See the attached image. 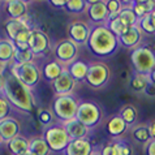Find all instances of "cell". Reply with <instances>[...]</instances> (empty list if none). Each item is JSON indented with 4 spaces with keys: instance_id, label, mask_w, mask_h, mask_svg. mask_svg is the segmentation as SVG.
I'll use <instances>...</instances> for the list:
<instances>
[{
    "instance_id": "6da1fadb",
    "label": "cell",
    "mask_w": 155,
    "mask_h": 155,
    "mask_svg": "<svg viewBox=\"0 0 155 155\" xmlns=\"http://www.w3.org/2000/svg\"><path fill=\"white\" fill-rule=\"evenodd\" d=\"M3 95L8 99L11 106L22 112H31L35 106L31 89L24 85L11 72L5 74V86H4Z\"/></svg>"
},
{
    "instance_id": "7a4b0ae2",
    "label": "cell",
    "mask_w": 155,
    "mask_h": 155,
    "mask_svg": "<svg viewBox=\"0 0 155 155\" xmlns=\"http://www.w3.org/2000/svg\"><path fill=\"white\" fill-rule=\"evenodd\" d=\"M86 46L90 50V52L95 56L107 58L117 51L119 38L106 25H97L90 31V37Z\"/></svg>"
},
{
    "instance_id": "3957f363",
    "label": "cell",
    "mask_w": 155,
    "mask_h": 155,
    "mask_svg": "<svg viewBox=\"0 0 155 155\" xmlns=\"http://www.w3.org/2000/svg\"><path fill=\"white\" fill-rule=\"evenodd\" d=\"M132 67L136 73L149 76L155 69V51L149 46H138L129 54Z\"/></svg>"
},
{
    "instance_id": "277c9868",
    "label": "cell",
    "mask_w": 155,
    "mask_h": 155,
    "mask_svg": "<svg viewBox=\"0 0 155 155\" xmlns=\"http://www.w3.org/2000/svg\"><path fill=\"white\" fill-rule=\"evenodd\" d=\"M80 101L73 94L69 95L56 97L52 102V114L60 123L69 121L72 119H76L77 110H78Z\"/></svg>"
},
{
    "instance_id": "5b68a950",
    "label": "cell",
    "mask_w": 155,
    "mask_h": 155,
    "mask_svg": "<svg viewBox=\"0 0 155 155\" xmlns=\"http://www.w3.org/2000/svg\"><path fill=\"white\" fill-rule=\"evenodd\" d=\"M43 138L46 140L51 151L54 153L65 151L67 146L71 142V137L67 133L63 124H52V125L47 127L43 133Z\"/></svg>"
},
{
    "instance_id": "8992f818",
    "label": "cell",
    "mask_w": 155,
    "mask_h": 155,
    "mask_svg": "<svg viewBox=\"0 0 155 155\" xmlns=\"http://www.w3.org/2000/svg\"><path fill=\"white\" fill-rule=\"evenodd\" d=\"M11 73L18 78L24 85H26L29 89H34L39 84L42 71L34 61L25 63V64H13L11 67Z\"/></svg>"
},
{
    "instance_id": "52a82bcc",
    "label": "cell",
    "mask_w": 155,
    "mask_h": 155,
    "mask_svg": "<svg viewBox=\"0 0 155 155\" xmlns=\"http://www.w3.org/2000/svg\"><path fill=\"white\" fill-rule=\"evenodd\" d=\"M76 119L80 123H82L86 128H95L102 120V108L95 102H80Z\"/></svg>"
},
{
    "instance_id": "ba28073f",
    "label": "cell",
    "mask_w": 155,
    "mask_h": 155,
    "mask_svg": "<svg viewBox=\"0 0 155 155\" xmlns=\"http://www.w3.org/2000/svg\"><path fill=\"white\" fill-rule=\"evenodd\" d=\"M111 71L110 67L103 61H95L89 64V71L85 82L93 89H101L110 81Z\"/></svg>"
},
{
    "instance_id": "9c48e42d",
    "label": "cell",
    "mask_w": 155,
    "mask_h": 155,
    "mask_svg": "<svg viewBox=\"0 0 155 155\" xmlns=\"http://www.w3.org/2000/svg\"><path fill=\"white\" fill-rule=\"evenodd\" d=\"M78 47L80 46H77L74 42H72L69 38L60 41L54 48L55 60H58L63 65H68V64H71L72 61L77 60V56H78Z\"/></svg>"
},
{
    "instance_id": "30bf717a",
    "label": "cell",
    "mask_w": 155,
    "mask_h": 155,
    "mask_svg": "<svg viewBox=\"0 0 155 155\" xmlns=\"http://www.w3.org/2000/svg\"><path fill=\"white\" fill-rule=\"evenodd\" d=\"M29 48L34 56H42L51 50V39L41 29H33L29 38Z\"/></svg>"
},
{
    "instance_id": "8fae6325",
    "label": "cell",
    "mask_w": 155,
    "mask_h": 155,
    "mask_svg": "<svg viewBox=\"0 0 155 155\" xmlns=\"http://www.w3.org/2000/svg\"><path fill=\"white\" fill-rule=\"evenodd\" d=\"M91 28L85 21H74L68 26V37L77 46H84L87 43Z\"/></svg>"
},
{
    "instance_id": "7c38bea8",
    "label": "cell",
    "mask_w": 155,
    "mask_h": 155,
    "mask_svg": "<svg viewBox=\"0 0 155 155\" xmlns=\"http://www.w3.org/2000/svg\"><path fill=\"white\" fill-rule=\"evenodd\" d=\"M76 81L74 78L68 73L67 68L65 71L61 73V76L58 77L56 80L52 82V89L56 97H61V95H69L73 93V90L76 87Z\"/></svg>"
},
{
    "instance_id": "4fadbf2b",
    "label": "cell",
    "mask_w": 155,
    "mask_h": 155,
    "mask_svg": "<svg viewBox=\"0 0 155 155\" xmlns=\"http://www.w3.org/2000/svg\"><path fill=\"white\" fill-rule=\"evenodd\" d=\"M20 132L21 127L17 119L8 116V117L0 120V136H2L4 143L13 140L15 137L20 136Z\"/></svg>"
},
{
    "instance_id": "5bb4252c",
    "label": "cell",
    "mask_w": 155,
    "mask_h": 155,
    "mask_svg": "<svg viewBox=\"0 0 155 155\" xmlns=\"http://www.w3.org/2000/svg\"><path fill=\"white\" fill-rule=\"evenodd\" d=\"M4 29H5L8 39L15 42L16 38L18 37L21 33L26 31V30L31 29V28H30V25L28 24V15H26L25 17H22V18H20V20L9 18L5 22V25H4Z\"/></svg>"
},
{
    "instance_id": "9a60e30c",
    "label": "cell",
    "mask_w": 155,
    "mask_h": 155,
    "mask_svg": "<svg viewBox=\"0 0 155 155\" xmlns=\"http://www.w3.org/2000/svg\"><path fill=\"white\" fill-rule=\"evenodd\" d=\"M142 35L143 34L141 33V30L138 29V26H130L123 35L119 37V45L123 46L124 48H128V50H133L136 47L140 46V43L142 41Z\"/></svg>"
},
{
    "instance_id": "2e32d148",
    "label": "cell",
    "mask_w": 155,
    "mask_h": 155,
    "mask_svg": "<svg viewBox=\"0 0 155 155\" xmlns=\"http://www.w3.org/2000/svg\"><path fill=\"white\" fill-rule=\"evenodd\" d=\"M86 13H87L90 21L94 24H97V25H106V22L110 18L108 11H107L104 2L93 4V5H87Z\"/></svg>"
},
{
    "instance_id": "e0dca14e",
    "label": "cell",
    "mask_w": 155,
    "mask_h": 155,
    "mask_svg": "<svg viewBox=\"0 0 155 155\" xmlns=\"http://www.w3.org/2000/svg\"><path fill=\"white\" fill-rule=\"evenodd\" d=\"M93 143L87 138L71 140L69 145L65 149L67 155H90L93 153Z\"/></svg>"
},
{
    "instance_id": "ac0fdd59",
    "label": "cell",
    "mask_w": 155,
    "mask_h": 155,
    "mask_svg": "<svg viewBox=\"0 0 155 155\" xmlns=\"http://www.w3.org/2000/svg\"><path fill=\"white\" fill-rule=\"evenodd\" d=\"M64 128H65L67 133L69 134L71 140H77V138H87L89 134V128H86L82 123H80L77 119H72L69 121L63 123Z\"/></svg>"
},
{
    "instance_id": "d6986e66",
    "label": "cell",
    "mask_w": 155,
    "mask_h": 155,
    "mask_svg": "<svg viewBox=\"0 0 155 155\" xmlns=\"http://www.w3.org/2000/svg\"><path fill=\"white\" fill-rule=\"evenodd\" d=\"M64 71H65V67L61 63H59L58 60H51V61L46 63L45 67L42 68V77L46 81L52 84L58 77L61 76Z\"/></svg>"
},
{
    "instance_id": "ffe728a7",
    "label": "cell",
    "mask_w": 155,
    "mask_h": 155,
    "mask_svg": "<svg viewBox=\"0 0 155 155\" xmlns=\"http://www.w3.org/2000/svg\"><path fill=\"white\" fill-rule=\"evenodd\" d=\"M68 73L74 78L76 82H82L86 80V76H87V71H89V64H86L82 60H74L71 64H68L65 67Z\"/></svg>"
},
{
    "instance_id": "44dd1931",
    "label": "cell",
    "mask_w": 155,
    "mask_h": 155,
    "mask_svg": "<svg viewBox=\"0 0 155 155\" xmlns=\"http://www.w3.org/2000/svg\"><path fill=\"white\" fill-rule=\"evenodd\" d=\"M5 12L9 18L20 20L28 15V4L20 0H5Z\"/></svg>"
},
{
    "instance_id": "7402d4cb",
    "label": "cell",
    "mask_w": 155,
    "mask_h": 155,
    "mask_svg": "<svg viewBox=\"0 0 155 155\" xmlns=\"http://www.w3.org/2000/svg\"><path fill=\"white\" fill-rule=\"evenodd\" d=\"M128 124L124 121V120L120 117L119 115H116V116H112L108 121H107L106 124V130L107 133L111 136V137H114V138H117V137H120L123 134V133H125L127 132V129H128Z\"/></svg>"
},
{
    "instance_id": "603a6c76",
    "label": "cell",
    "mask_w": 155,
    "mask_h": 155,
    "mask_svg": "<svg viewBox=\"0 0 155 155\" xmlns=\"http://www.w3.org/2000/svg\"><path fill=\"white\" fill-rule=\"evenodd\" d=\"M16 52V46L11 39L0 41V64L5 67L7 64L13 61Z\"/></svg>"
},
{
    "instance_id": "cb8c5ba5",
    "label": "cell",
    "mask_w": 155,
    "mask_h": 155,
    "mask_svg": "<svg viewBox=\"0 0 155 155\" xmlns=\"http://www.w3.org/2000/svg\"><path fill=\"white\" fill-rule=\"evenodd\" d=\"M7 147L12 155L22 154L29 150V140L20 134L15 137L13 140H11L9 142H7Z\"/></svg>"
},
{
    "instance_id": "d4e9b609",
    "label": "cell",
    "mask_w": 155,
    "mask_h": 155,
    "mask_svg": "<svg viewBox=\"0 0 155 155\" xmlns=\"http://www.w3.org/2000/svg\"><path fill=\"white\" fill-rule=\"evenodd\" d=\"M29 150L34 155H50L51 149L47 145L46 140L43 137H34L29 140Z\"/></svg>"
},
{
    "instance_id": "484cf974",
    "label": "cell",
    "mask_w": 155,
    "mask_h": 155,
    "mask_svg": "<svg viewBox=\"0 0 155 155\" xmlns=\"http://www.w3.org/2000/svg\"><path fill=\"white\" fill-rule=\"evenodd\" d=\"M132 9L136 13V16L141 18L143 16L151 15L155 9V0H147L145 3H132Z\"/></svg>"
},
{
    "instance_id": "4316f807",
    "label": "cell",
    "mask_w": 155,
    "mask_h": 155,
    "mask_svg": "<svg viewBox=\"0 0 155 155\" xmlns=\"http://www.w3.org/2000/svg\"><path fill=\"white\" fill-rule=\"evenodd\" d=\"M150 84V78L146 74H141V73H136L130 78V89L134 90L137 93H145L147 85Z\"/></svg>"
},
{
    "instance_id": "83f0119b",
    "label": "cell",
    "mask_w": 155,
    "mask_h": 155,
    "mask_svg": "<svg viewBox=\"0 0 155 155\" xmlns=\"http://www.w3.org/2000/svg\"><path fill=\"white\" fill-rule=\"evenodd\" d=\"M119 116L128 124V125H133V124H136L137 117H138V111H137V108L134 106L127 104V106H124L120 108Z\"/></svg>"
},
{
    "instance_id": "f1b7e54d",
    "label": "cell",
    "mask_w": 155,
    "mask_h": 155,
    "mask_svg": "<svg viewBox=\"0 0 155 155\" xmlns=\"http://www.w3.org/2000/svg\"><path fill=\"white\" fill-rule=\"evenodd\" d=\"M119 18L121 20L128 28L136 26L137 22H138V17H137L136 13L133 12L132 7H124L121 9V12L119 13Z\"/></svg>"
},
{
    "instance_id": "f546056e",
    "label": "cell",
    "mask_w": 155,
    "mask_h": 155,
    "mask_svg": "<svg viewBox=\"0 0 155 155\" xmlns=\"http://www.w3.org/2000/svg\"><path fill=\"white\" fill-rule=\"evenodd\" d=\"M106 26L111 31L115 34V35H117V38H119L120 35H123V34L129 29L127 25L119 18V16H117V17H114V18H110V20L106 22Z\"/></svg>"
},
{
    "instance_id": "4dcf8cb0",
    "label": "cell",
    "mask_w": 155,
    "mask_h": 155,
    "mask_svg": "<svg viewBox=\"0 0 155 155\" xmlns=\"http://www.w3.org/2000/svg\"><path fill=\"white\" fill-rule=\"evenodd\" d=\"M132 136L137 142L140 143H147V142L151 140V136H150V130L147 125H138L136 127L132 130Z\"/></svg>"
},
{
    "instance_id": "1f68e13d",
    "label": "cell",
    "mask_w": 155,
    "mask_h": 155,
    "mask_svg": "<svg viewBox=\"0 0 155 155\" xmlns=\"http://www.w3.org/2000/svg\"><path fill=\"white\" fill-rule=\"evenodd\" d=\"M64 9L68 11L69 13H84L87 9V4L85 0H68Z\"/></svg>"
},
{
    "instance_id": "d6a6232c",
    "label": "cell",
    "mask_w": 155,
    "mask_h": 155,
    "mask_svg": "<svg viewBox=\"0 0 155 155\" xmlns=\"http://www.w3.org/2000/svg\"><path fill=\"white\" fill-rule=\"evenodd\" d=\"M137 26L141 30L142 34H147V35H153L155 34V28L153 25V21H151V16L147 15V16H143L138 18V22H137Z\"/></svg>"
},
{
    "instance_id": "836d02e7",
    "label": "cell",
    "mask_w": 155,
    "mask_h": 155,
    "mask_svg": "<svg viewBox=\"0 0 155 155\" xmlns=\"http://www.w3.org/2000/svg\"><path fill=\"white\" fill-rule=\"evenodd\" d=\"M34 59V54L30 50H17L15 52L13 64H25V63H31Z\"/></svg>"
},
{
    "instance_id": "e575fe53",
    "label": "cell",
    "mask_w": 155,
    "mask_h": 155,
    "mask_svg": "<svg viewBox=\"0 0 155 155\" xmlns=\"http://www.w3.org/2000/svg\"><path fill=\"white\" fill-rule=\"evenodd\" d=\"M104 3H106L107 11H108V17H110V18L117 17L119 13L121 12V9L124 8L121 0H104Z\"/></svg>"
},
{
    "instance_id": "d590c367",
    "label": "cell",
    "mask_w": 155,
    "mask_h": 155,
    "mask_svg": "<svg viewBox=\"0 0 155 155\" xmlns=\"http://www.w3.org/2000/svg\"><path fill=\"white\" fill-rule=\"evenodd\" d=\"M112 154L114 155H132V146L125 141L112 142Z\"/></svg>"
},
{
    "instance_id": "8d00e7d4",
    "label": "cell",
    "mask_w": 155,
    "mask_h": 155,
    "mask_svg": "<svg viewBox=\"0 0 155 155\" xmlns=\"http://www.w3.org/2000/svg\"><path fill=\"white\" fill-rule=\"evenodd\" d=\"M54 114L52 111L47 110V108H41L38 111V120H39V123L45 127H50L52 125V121H54Z\"/></svg>"
},
{
    "instance_id": "74e56055",
    "label": "cell",
    "mask_w": 155,
    "mask_h": 155,
    "mask_svg": "<svg viewBox=\"0 0 155 155\" xmlns=\"http://www.w3.org/2000/svg\"><path fill=\"white\" fill-rule=\"evenodd\" d=\"M11 107L12 106H11V103L8 102V99L2 94V95H0V120H3V119H5L9 116Z\"/></svg>"
},
{
    "instance_id": "f35d334b",
    "label": "cell",
    "mask_w": 155,
    "mask_h": 155,
    "mask_svg": "<svg viewBox=\"0 0 155 155\" xmlns=\"http://www.w3.org/2000/svg\"><path fill=\"white\" fill-rule=\"evenodd\" d=\"M143 151H145V155H155V140L154 138L150 140L147 143H145Z\"/></svg>"
},
{
    "instance_id": "ab89813d",
    "label": "cell",
    "mask_w": 155,
    "mask_h": 155,
    "mask_svg": "<svg viewBox=\"0 0 155 155\" xmlns=\"http://www.w3.org/2000/svg\"><path fill=\"white\" fill-rule=\"evenodd\" d=\"M145 94H146L147 97H151V98L155 97V84H153L151 81H150V84L147 85V87H146Z\"/></svg>"
},
{
    "instance_id": "60d3db41",
    "label": "cell",
    "mask_w": 155,
    "mask_h": 155,
    "mask_svg": "<svg viewBox=\"0 0 155 155\" xmlns=\"http://www.w3.org/2000/svg\"><path fill=\"white\" fill-rule=\"evenodd\" d=\"M68 0H48V3L51 4V5L56 7V8H64L65 7Z\"/></svg>"
},
{
    "instance_id": "b9f144b4",
    "label": "cell",
    "mask_w": 155,
    "mask_h": 155,
    "mask_svg": "<svg viewBox=\"0 0 155 155\" xmlns=\"http://www.w3.org/2000/svg\"><path fill=\"white\" fill-rule=\"evenodd\" d=\"M101 155H114L112 154V143L106 145L101 150Z\"/></svg>"
},
{
    "instance_id": "7bdbcfd3",
    "label": "cell",
    "mask_w": 155,
    "mask_h": 155,
    "mask_svg": "<svg viewBox=\"0 0 155 155\" xmlns=\"http://www.w3.org/2000/svg\"><path fill=\"white\" fill-rule=\"evenodd\" d=\"M4 86H5V73L0 71V95L4 91Z\"/></svg>"
},
{
    "instance_id": "ee69618b",
    "label": "cell",
    "mask_w": 155,
    "mask_h": 155,
    "mask_svg": "<svg viewBox=\"0 0 155 155\" xmlns=\"http://www.w3.org/2000/svg\"><path fill=\"white\" fill-rule=\"evenodd\" d=\"M149 130H150V136H151V138L155 140V120H153L151 123L149 124Z\"/></svg>"
},
{
    "instance_id": "f6af8a7d",
    "label": "cell",
    "mask_w": 155,
    "mask_h": 155,
    "mask_svg": "<svg viewBox=\"0 0 155 155\" xmlns=\"http://www.w3.org/2000/svg\"><path fill=\"white\" fill-rule=\"evenodd\" d=\"M86 4L87 5H93V4H97V3H102V2H104V0H85Z\"/></svg>"
},
{
    "instance_id": "bcb514c9",
    "label": "cell",
    "mask_w": 155,
    "mask_h": 155,
    "mask_svg": "<svg viewBox=\"0 0 155 155\" xmlns=\"http://www.w3.org/2000/svg\"><path fill=\"white\" fill-rule=\"evenodd\" d=\"M121 3H123L124 7H130L132 3H133V0H121Z\"/></svg>"
},
{
    "instance_id": "7dc6e473",
    "label": "cell",
    "mask_w": 155,
    "mask_h": 155,
    "mask_svg": "<svg viewBox=\"0 0 155 155\" xmlns=\"http://www.w3.org/2000/svg\"><path fill=\"white\" fill-rule=\"evenodd\" d=\"M149 78H150V81H151L153 84H155V69L149 74Z\"/></svg>"
},
{
    "instance_id": "c3c4849f",
    "label": "cell",
    "mask_w": 155,
    "mask_h": 155,
    "mask_svg": "<svg viewBox=\"0 0 155 155\" xmlns=\"http://www.w3.org/2000/svg\"><path fill=\"white\" fill-rule=\"evenodd\" d=\"M150 16H151V21H153V25H154V28H155V9L153 11V13L150 15Z\"/></svg>"
},
{
    "instance_id": "681fc988",
    "label": "cell",
    "mask_w": 155,
    "mask_h": 155,
    "mask_svg": "<svg viewBox=\"0 0 155 155\" xmlns=\"http://www.w3.org/2000/svg\"><path fill=\"white\" fill-rule=\"evenodd\" d=\"M90 155H101V151H99V150H97V149H94L93 153L90 154Z\"/></svg>"
},
{
    "instance_id": "f907efd6",
    "label": "cell",
    "mask_w": 155,
    "mask_h": 155,
    "mask_svg": "<svg viewBox=\"0 0 155 155\" xmlns=\"http://www.w3.org/2000/svg\"><path fill=\"white\" fill-rule=\"evenodd\" d=\"M18 155H34L30 150H28V151H25V153H22V154H18Z\"/></svg>"
},
{
    "instance_id": "816d5d0a",
    "label": "cell",
    "mask_w": 155,
    "mask_h": 155,
    "mask_svg": "<svg viewBox=\"0 0 155 155\" xmlns=\"http://www.w3.org/2000/svg\"><path fill=\"white\" fill-rule=\"evenodd\" d=\"M147 2V0H133V3H145Z\"/></svg>"
},
{
    "instance_id": "f5cc1de1",
    "label": "cell",
    "mask_w": 155,
    "mask_h": 155,
    "mask_svg": "<svg viewBox=\"0 0 155 155\" xmlns=\"http://www.w3.org/2000/svg\"><path fill=\"white\" fill-rule=\"evenodd\" d=\"M20 2H22V3H25V4H28V3L31 2V0H20Z\"/></svg>"
},
{
    "instance_id": "db71d44e",
    "label": "cell",
    "mask_w": 155,
    "mask_h": 155,
    "mask_svg": "<svg viewBox=\"0 0 155 155\" xmlns=\"http://www.w3.org/2000/svg\"><path fill=\"white\" fill-rule=\"evenodd\" d=\"M4 143V142H3V138H2V136H0V146H2Z\"/></svg>"
},
{
    "instance_id": "11a10c76",
    "label": "cell",
    "mask_w": 155,
    "mask_h": 155,
    "mask_svg": "<svg viewBox=\"0 0 155 155\" xmlns=\"http://www.w3.org/2000/svg\"><path fill=\"white\" fill-rule=\"evenodd\" d=\"M0 2H2V0H0Z\"/></svg>"
}]
</instances>
